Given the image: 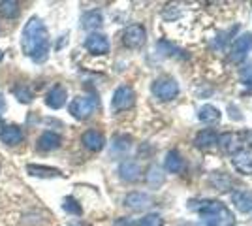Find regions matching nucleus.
<instances>
[{
  "label": "nucleus",
  "instance_id": "bb28decb",
  "mask_svg": "<svg viewBox=\"0 0 252 226\" xmlns=\"http://www.w3.org/2000/svg\"><path fill=\"white\" fill-rule=\"evenodd\" d=\"M233 141H235V138L231 136L230 132H228V134H222V136H219V143H220L222 149H226V151L233 149Z\"/></svg>",
  "mask_w": 252,
  "mask_h": 226
},
{
  "label": "nucleus",
  "instance_id": "c756f323",
  "mask_svg": "<svg viewBox=\"0 0 252 226\" xmlns=\"http://www.w3.org/2000/svg\"><path fill=\"white\" fill-rule=\"evenodd\" d=\"M6 111V100H4V97L0 95V115Z\"/></svg>",
  "mask_w": 252,
  "mask_h": 226
},
{
  "label": "nucleus",
  "instance_id": "f3484780",
  "mask_svg": "<svg viewBox=\"0 0 252 226\" xmlns=\"http://www.w3.org/2000/svg\"><path fill=\"white\" fill-rule=\"evenodd\" d=\"M166 170L171 173H181L185 170V159L181 157L179 151H169L166 155Z\"/></svg>",
  "mask_w": 252,
  "mask_h": 226
},
{
  "label": "nucleus",
  "instance_id": "4be33fe9",
  "mask_svg": "<svg viewBox=\"0 0 252 226\" xmlns=\"http://www.w3.org/2000/svg\"><path fill=\"white\" fill-rule=\"evenodd\" d=\"M0 15L6 19H15L19 15V4L13 0H2L0 2Z\"/></svg>",
  "mask_w": 252,
  "mask_h": 226
},
{
  "label": "nucleus",
  "instance_id": "c85d7f7f",
  "mask_svg": "<svg viewBox=\"0 0 252 226\" xmlns=\"http://www.w3.org/2000/svg\"><path fill=\"white\" fill-rule=\"evenodd\" d=\"M241 79H243V83H245V85L252 87V66H249L247 70H243V72H241Z\"/></svg>",
  "mask_w": 252,
  "mask_h": 226
},
{
  "label": "nucleus",
  "instance_id": "1a4fd4ad",
  "mask_svg": "<svg viewBox=\"0 0 252 226\" xmlns=\"http://www.w3.org/2000/svg\"><path fill=\"white\" fill-rule=\"evenodd\" d=\"M81 143L85 145V149L93 151V153H98V151L104 149L105 138H104V134L98 132V130H87L83 136H81Z\"/></svg>",
  "mask_w": 252,
  "mask_h": 226
},
{
  "label": "nucleus",
  "instance_id": "6e6552de",
  "mask_svg": "<svg viewBox=\"0 0 252 226\" xmlns=\"http://www.w3.org/2000/svg\"><path fill=\"white\" fill-rule=\"evenodd\" d=\"M85 47H87L89 53L93 55H105L109 51V40L104 34H91L85 40Z\"/></svg>",
  "mask_w": 252,
  "mask_h": 226
},
{
  "label": "nucleus",
  "instance_id": "4468645a",
  "mask_svg": "<svg viewBox=\"0 0 252 226\" xmlns=\"http://www.w3.org/2000/svg\"><path fill=\"white\" fill-rule=\"evenodd\" d=\"M61 136L57 134V132H51V130H47V132H43L42 136L38 138V151H45V153H49V151H55L61 147Z\"/></svg>",
  "mask_w": 252,
  "mask_h": 226
},
{
  "label": "nucleus",
  "instance_id": "b1692460",
  "mask_svg": "<svg viewBox=\"0 0 252 226\" xmlns=\"http://www.w3.org/2000/svg\"><path fill=\"white\" fill-rule=\"evenodd\" d=\"M63 209L66 211V213H70V215H75V217H79L81 213H83L81 205H79V202L75 200L74 196H66V198H64Z\"/></svg>",
  "mask_w": 252,
  "mask_h": 226
},
{
  "label": "nucleus",
  "instance_id": "2f4dec72",
  "mask_svg": "<svg viewBox=\"0 0 252 226\" xmlns=\"http://www.w3.org/2000/svg\"><path fill=\"white\" fill-rule=\"evenodd\" d=\"M6 125H4V121H2V117H0V132H2V129H4Z\"/></svg>",
  "mask_w": 252,
  "mask_h": 226
},
{
  "label": "nucleus",
  "instance_id": "423d86ee",
  "mask_svg": "<svg viewBox=\"0 0 252 226\" xmlns=\"http://www.w3.org/2000/svg\"><path fill=\"white\" fill-rule=\"evenodd\" d=\"M252 51V34H241L237 36L233 43H231V49H230V59L231 63H241L243 59Z\"/></svg>",
  "mask_w": 252,
  "mask_h": 226
},
{
  "label": "nucleus",
  "instance_id": "f257e3e1",
  "mask_svg": "<svg viewBox=\"0 0 252 226\" xmlns=\"http://www.w3.org/2000/svg\"><path fill=\"white\" fill-rule=\"evenodd\" d=\"M23 53L36 63H43L49 53V34L40 17H32L27 21L21 36Z\"/></svg>",
  "mask_w": 252,
  "mask_h": 226
},
{
  "label": "nucleus",
  "instance_id": "39448f33",
  "mask_svg": "<svg viewBox=\"0 0 252 226\" xmlns=\"http://www.w3.org/2000/svg\"><path fill=\"white\" fill-rule=\"evenodd\" d=\"M153 95L158 98V100H173V98L179 95V85L175 79L171 77H162V79H157L153 83Z\"/></svg>",
  "mask_w": 252,
  "mask_h": 226
},
{
  "label": "nucleus",
  "instance_id": "393cba45",
  "mask_svg": "<svg viewBox=\"0 0 252 226\" xmlns=\"http://www.w3.org/2000/svg\"><path fill=\"white\" fill-rule=\"evenodd\" d=\"M147 183L151 187H160V185L164 183V173L162 170L158 168V166H151L147 172Z\"/></svg>",
  "mask_w": 252,
  "mask_h": 226
},
{
  "label": "nucleus",
  "instance_id": "a211bd4d",
  "mask_svg": "<svg viewBox=\"0 0 252 226\" xmlns=\"http://www.w3.org/2000/svg\"><path fill=\"white\" fill-rule=\"evenodd\" d=\"M194 143H196L198 147H203V149H205V147H213L215 143H219V134H217L213 129L201 130V132L196 134Z\"/></svg>",
  "mask_w": 252,
  "mask_h": 226
},
{
  "label": "nucleus",
  "instance_id": "2eb2a0df",
  "mask_svg": "<svg viewBox=\"0 0 252 226\" xmlns=\"http://www.w3.org/2000/svg\"><path fill=\"white\" fill-rule=\"evenodd\" d=\"M231 202L233 205L241 211V213H251L252 211V193L251 191H235L231 194Z\"/></svg>",
  "mask_w": 252,
  "mask_h": 226
},
{
  "label": "nucleus",
  "instance_id": "412c9836",
  "mask_svg": "<svg viewBox=\"0 0 252 226\" xmlns=\"http://www.w3.org/2000/svg\"><path fill=\"white\" fill-rule=\"evenodd\" d=\"M198 119L203 121V123H219V121H220V111H219V108L207 104V106H201L200 113H198Z\"/></svg>",
  "mask_w": 252,
  "mask_h": 226
},
{
  "label": "nucleus",
  "instance_id": "cd10ccee",
  "mask_svg": "<svg viewBox=\"0 0 252 226\" xmlns=\"http://www.w3.org/2000/svg\"><path fill=\"white\" fill-rule=\"evenodd\" d=\"M117 151H126L130 147V138L126 136H121V138H115V145H113Z\"/></svg>",
  "mask_w": 252,
  "mask_h": 226
},
{
  "label": "nucleus",
  "instance_id": "f03ea898",
  "mask_svg": "<svg viewBox=\"0 0 252 226\" xmlns=\"http://www.w3.org/2000/svg\"><path fill=\"white\" fill-rule=\"evenodd\" d=\"M200 211V215L203 217L207 226H231L233 225V215L231 211L217 200H203L201 205L196 207Z\"/></svg>",
  "mask_w": 252,
  "mask_h": 226
},
{
  "label": "nucleus",
  "instance_id": "ddd939ff",
  "mask_svg": "<svg viewBox=\"0 0 252 226\" xmlns=\"http://www.w3.org/2000/svg\"><path fill=\"white\" fill-rule=\"evenodd\" d=\"M125 205L128 209H134V211L145 209L151 205V196L145 193H130L125 196Z\"/></svg>",
  "mask_w": 252,
  "mask_h": 226
},
{
  "label": "nucleus",
  "instance_id": "473e14b6",
  "mask_svg": "<svg viewBox=\"0 0 252 226\" xmlns=\"http://www.w3.org/2000/svg\"><path fill=\"white\" fill-rule=\"evenodd\" d=\"M2 59H4V53H2V51H0V61H2Z\"/></svg>",
  "mask_w": 252,
  "mask_h": 226
},
{
  "label": "nucleus",
  "instance_id": "6ab92c4d",
  "mask_svg": "<svg viewBox=\"0 0 252 226\" xmlns=\"http://www.w3.org/2000/svg\"><path fill=\"white\" fill-rule=\"evenodd\" d=\"M27 172L34 175V177H59L61 170L59 168H51V166H40V164H29Z\"/></svg>",
  "mask_w": 252,
  "mask_h": 226
},
{
  "label": "nucleus",
  "instance_id": "7c9ffc66",
  "mask_svg": "<svg viewBox=\"0 0 252 226\" xmlns=\"http://www.w3.org/2000/svg\"><path fill=\"white\" fill-rule=\"evenodd\" d=\"M247 140H249V143L252 145V132H249V134H247Z\"/></svg>",
  "mask_w": 252,
  "mask_h": 226
},
{
  "label": "nucleus",
  "instance_id": "9d476101",
  "mask_svg": "<svg viewBox=\"0 0 252 226\" xmlns=\"http://www.w3.org/2000/svg\"><path fill=\"white\" fill-rule=\"evenodd\" d=\"M66 98H68V93H66V89L63 85H55L47 93V97H45V104L49 106L51 109H61L66 104Z\"/></svg>",
  "mask_w": 252,
  "mask_h": 226
},
{
  "label": "nucleus",
  "instance_id": "20e7f679",
  "mask_svg": "<svg viewBox=\"0 0 252 226\" xmlns=\"http://www.w3.org/2000/svg\"><path fill=\"white\" fill-rule=\"evenodd\" d=\"M136 104V93L130 85H121L115 89L113 98H111V108L115 111H125Z\"/></svg>",
  "mask_w": 252,
  "mask_h": 226
},
{
  "label": "nucleus",
  "instance_id": "f8f14e48",
  "mask_svg": "<svg viewBox=\"0 0 252 226\" xmlns=\"http://www.w3.org/2000/svg\"><path fill=\"white\" fill-rule=\"evenodd\" d=\"M25 134H23V129L17 127V125H6L2 132H0V140L4 141L6 145H17L21 143Z\"/></svg>",
  "mask_w": 252,
  "mask_h": 226
},
{
  "label": "nucleus",
  "instance_id": "5701e85b",
  "mask_svg": "<svg viewBox=\"0 0 252 226\" xmlns=\"http://www.w3.org/2000/svg\"><path fill=\"white\" fill-rule=\"evenodd\" d=\"M11 93L15 95V98L21 102V104H31L32 98H34V93L31 91V87L25 85V83H19L11 89Z\"/></svg>",
  "mask_w": 252,
  "mask_h": 226
},
{
  "label": "nucleus",
  "instance_id": "dca6fc26",
  "mask_svg": "<svg viewBox=\"0 0 252 226\" xmlns=\"http://www.w3.org/2000/svg\"><path fill=\"white\" fill-rule=\"evenodd\" d=\"M233 166L243 173L252 172V153L249 151H237L233 155Z\"/></svg>",
  "mask_w": 252,
  "mask_h": 226
},
{
  "label": "nucleus",
  "instance_id": "aec40b11",
  "mask_svg": "<svg viewBox=\"0 0 252 226\" xmlns=\"http://www.w3.org/2000/svg\"><path fill=\"white\" fill-rule=\"evenodd\" d=\"M81 23H83V29H87V31H94V29H100V27L104 25V17H102L100 11L93 10V11H89V13H85Z\"/></svg>",
  "mask_w": 252,
  "mask_h": 226
},
{
  "label": "nucleus",
  "instance_id": "9b49d317",
  "mask_svg": "<svg viewBox=\"0 0 252 226\" xmlns=\"http://www.w3.org/2000/svg\"><path fill=\"white\" fill-rule=\"evenodd\" d=\"M139 173H141V168H139V164H137L136 161H123L121 166H119V175H121V179H123V181H128V183L137 181V179H139Z\"/></svg>",
  "mask_w": 252,
  "mask_h": 226
},
{
  "label": "nucleus",
  "instance_id": "0eeeda50",
  "mask_svg": "<svg viewBox=\"0 0 252 226\" xmlns=\"http://www.w3.org/2000/svg\"><path fill=\"white\" fill-rule=\"evenodd\" d=\"M147 40V31L141 25H130L123 32V43L128 49H139Z\"/></svg>",
  "mask_w": 252,
  "mask_h": 226
},
{
  "label": "nucleus",
  "instance_id": "7ed1b4c3",
  "mask_svg": "<svg viewBox=\"0 0 252 226\" xmlns=\"http://www.w3.org/2000/svg\"><path fill=\"white\" fill-rule=\"evenodd\" d=\"M98 108V98L94 97H79L72 100L70 104V113L72 117H75L77 121H85L87 117H91Z\"/></svg>",
  "mask_w": 252,
  "mask_h": 226
},
{
  "label": "nucleus",
  "instance_id": "a878e982",
  "mask_svg": "<svg viewBox=\"0 0 252 226\" xmlns=\"http://www.w3.org/2000/svg\"><path fill=\"white\" fill-rule=\"evenodd\" d=\"M162 225H164V221L157 213H149V215H145L137 223V226H162Z\"/></svg>",
  "mask_w": 252,
  "mask_h": 226
}]
</instances>
